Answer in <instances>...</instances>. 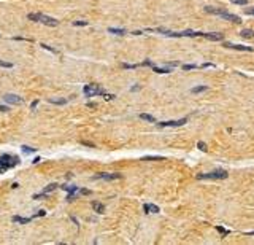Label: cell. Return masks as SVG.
Listing matches in <instances>:
<instances>
[{"label":"cell","mask_w":254,"mask_h":245,"mask_svg":"<svg viewBox=\"0 0 254 245\" xmlns=\"http://www.w3.org/2000/svg\"><path fill=\"white\" fill-rule=\"evenodd\" d=\"M207 89H208V86H195V88L190 89V93L197 94V93H203V91H207Z\"/></svg>","instance_id":"cell-20"},{"label":"cell","mask_w":254,"mask_h":245,"mask_svg":"<svg viewBox=\"0 0 254 245\" xmlns=\"http://www.w3.org/2000/svg\"><path fill=\"white\" fill-rule=\"evenodd\" d=\"M225 48H232V50H238V51H254V48L251 46H243V45H234V43H224Z\"/></svg>","instance_id":"cell-9"},{"label":"cell","mask_w":254,"mask_h":245,"mask_svg":"<svg viewBox=\"0 0 254 245\" xmlns=\"http://www.w3.org/2000/svg\"><path fill=\"white\" fill-rule=\"evenodd\" d=\"M92 208L95 210L97 213H105V205L102 204V202H97V201H94V202H92Z\"/></svg>","instance_id":"cell-13"},{"label":"cell","mask_w":254,"mask_h":245,"mask_svg":"<svg viewBox=\"0 0 254 245\" xmlns=\"http://www.w3.org/2000/svg\"><path fill=\"white\" fill-rule=\"evenodd\" d=\"M108 32L110 33H115V35H124L125 30L124 29H119V27H108Z\"/></svg>","instance_id":"cell-16"},{"label":"cell","mask_w":254,"mask_h":245,"mask_svg":"<svg viewBox=\"0 0 254 245\" xmlns=\"http://www.w3.org/2000/svg\"><path fill=\"white\" fill-rule=\"evenodd\" d=\"M81 145H84V146H89V148H95V145H94V143H91V142H84V140L81 142Z\"/></svg>","instance_id":"cell-32"},{"label":"cell","mask_w":254,"mask_h":245,"mask_svg":"<svg viewBox=\"0 0 254 245\" xmlns=\"http://www.w3.org/2000/svg\"><path fill=\"white\" fill-rule=\"evenodd\" d=\"M63 188V190H67V191H72L73 194H75V191H78V188H76V186H62Z\"/></svg>","instance_id":"cell-28"},{"label":"cell","mask_w":254,"mask_h":245,"mask_svg":"<svg viewBox=\"0 0 254 245\" xmlns=\"http://www.w3.org/2000/svg\"><path fill=\"white\" fill-rule=\"evenodd\" d=\"M232 3H237V5H246L248 0H232Z\"/></svg>","instance_id":"cell-30"},{"label":"cell","mask_w":254,"mask_h":245,"mask_svg":"<svg viewBox=\"0 0 254 245\" xmlns=\"http://www.w3.org/2000/svg\"><path fill=\"white\" fill-rule=\"evenodd\" d=\"M91 193H92V191H91V190H84V188H83V190H81V194H83V196H89Z\"/></svg>","instance_id":"cell-35"},{"label":"cell","mask_w":254,"mask_h":245,"mask_svg":"<svg viewBox=\"0 0 254 245\" xmlns=\"http://www.w3.org/2000/svg\"><path fill=\"white\" fill-rule=\"evenodd\" d=\"M122 175L121 173H118V172H115V173H97V175H94L92 177V180H97V178H100V180H119Z\"/></svg>","instance_id":"cell-6"},{"label":"cell","mask_w":254,"mask_h":245,"mask_svg":"<svg viewBox=\"0 0 254 245\" xmlns=\"http://www.w3.org/2000/svg\"><path fill=\"white\" fill-rule=\"evenodd\" d=\"M216 229L221 233V236H227V234H229V231L225 229V228H222V226H216Z\"/></svg>","instance_id":"cell-24"},{"label":"cell","mask_w":254,"mask_h":245,"mask_svg":"<svg viewBox=\"0 0 254 245\" xmlns=\"http://www.w3.org/2000/svg\"><path fill=\"white\" fill-rule=\"evenodd\" d=\"M187 120L186 118H183V120H178V121H164V123H157L159 128H178V126H183L186 124Z\"/></svg>","instance_id":"cell-7"},{"label":"cell","mask_w":254,"mask_h":245,"mask_svg":"<svg viewBox=\"0 0 254 245\" xmlns=\"http://www.w3.org/2000/svg\"><path fill=\"white\" fill-rule=\"evenodd\" d=\"M0 67H5V68H11L13 64L11 62H5V61H0Z\"/></svg>","instance_id":"cell-25"},{"label":"cell","mask_w":254,"mask_h":245,"mask_svg":"<svg viewBox=\"0 0 254 245\" xmlns=\"http://www.w3.org/2000/svg\"><path fill=\"white\" fill-rule=\"evenodd\" d=\"M103 97H105V99H107V100L115 99V96H113V94H107V93H103Z\"/></svg>","instance_id":"cell-33"},{"label":"cell","mask_w":254,"mask_h":245,"mask_svg":"<svg viewBox=\"0 0 254 245\" xmlns=\"http://www.w3.org/2000/svg\"><path fill=\"white\" fill-rule=\"evenodd\" d=\"M143 210H145L146 213H159V207L154 205V204H145Z\"/></svg>","instance_id":"cell-12"},{"label":"cell","mask_w":254,"mask_h":245,"mask_svg":"<svg viewBox=\"0 0 254 245\" xmlns=\"http://www.w3.org/2000/svg\"><path fill=\"white\" fill-rule=\"evenodd\" d=\"M41 46H43V48H45V50H48V51H51V53H57V51H56V50H53V48H51V46H48V45H45V43H43V45H41Z\"/></svg>","instance_id":"cell-34"},{"label":"cell","mask_w":254,"mask_h":245,"mask_svg":"<svg viewBox=\"0 0 254 245\" xmlns=\"http://www.w3.org/2000/svg\"><path fill=\"white\" fill-rule=\"evenodd\" d=\"M0 111H8V107H5V105H0Z\"/></svg>","instance_id":"cell-37"},{"label":"cell","mask_w":254,"mask_h":245,"mask_svg":"<svg viewBox=\"0 0 254 245\" xmlns=\"http://www.w3.org/2000/svg\"><path fill=\"white\" fill-rule=\"evenodd\" d=\"M153 70L156 73H170L172 70H170V67H165V68H160V67H156V65H153Z\"/></svg>","instance_id":"cell-17"},{"label":"cell","mask_w":254,"mask_h":245,"mask_svg":"<svg viewBox=\"0 0 254 245\" xmlns=\"http://www.w3.org/2000/svg\"><path fill=\"white\" fill-rule=\"evenodd\" d=\"M3 100L6 103H11V105H19V103H22V97H19L16 94H5Z\"/></svg>","instance_id":"cell-8"},{"label":"cell","mask_w":254,"mask_h":245,"mask_svg":"<svg viewBox=\"0 0 254 245\" xmlns=\"http://www.w3.org/2000/svg\"><path fill=\"white\" fill-rule=\"evenodd\" d=\"M138 64H122V68H137Z\"/></svg>","instance_id":"cell-29"},{"label":"cell","mask_w":254,"mask_h":245,"mask_svg":"<svg viewBox=\"0 0 254 245\" xmlns=\"http://www.w3.org/2000/svg\"><path fill=\"white\" fill-rule=\"evenodd\" d=\"M0 164H2V167H3L5 170L6 169H11L13 166L18 164V158L11 156V155H2V156H0Z\"/></svg>","instance_id":"cell-5"},{"label":"cell","mask_w":254,"mask_h":245,"mask_svg":"<svg viewBox=\"0 0 254 245\" xmlns=\"http://www.w3.org/2000/svg\"><path fill=\"white\" fill-rule=\"evenodd\" d=\"M192 68H197L195 64H184L183 65V70H192Z\"/></svg>","instance_id":"cell-26"},{"label":"cell","mask_w":254,"mask_h":245,"mask_svg":"<svg viewBox=\"0 0 254 245\" xmlns=\"http://www.w3.org/2000/svg\"><path fill=\"white\" fill-rule=\"evenodd\" d=\"M246 13H248V15H254V8H249V10L246 11Z\"/></svg>","instance_id":"cell-40"},{"label":"cell","mask_w":254,"mask_h":245,"mask_svg":"<svg viewBox=\"0 0 254 245\" xmlns=\"http://www.w3.org/2000/svg\"><path fill=\"white\" fill-rule=\"evenodd\" d=\"M143 161H162V156H145Z\"/></svg>","instance_id":"cell-22"},{"label":"cell","mask_w":254,"mask_h":245,"mask_svg":"<svg viewBox=\"0 0 254 245\" xmlns=\"http://www.w3.org/2000/svg\"><path fill=\"white\" fill-rule=\"evenodd\" d=\"M45 215H46V210H40V212H38V213H35L32 218H37V216H45Z\"/></svg>","instance_id":"cell-31"},{"label":"cell","mask_w":254,"mask_h":245,"mask_svg":"<svg viewBox=\"0 0 254 245\" xmlns=\"http://www.w3.org/2000/svg\"><path fill=\"white\" fill-rule=\"evenodd\" d=\"M40 161H41V159H40V158H35V159H33V161H32V163H33V164H38V163H40Z\"/></svg>","instance_id":"cell-39"},{"label":"cell","mask_w":254,"mask_h":245,"mask_svg":"<svg viewBox=\"0 0 254 245\" xmlns=\"http://www.w3.org/2000/svg\"><path fill=\"white\" fill-rule=\"evenodd\" d=\"M68 100L67 99H49V103H54V105H65Z\"/></svg>","instance_id":"cell-19"},{"label":"cell","mask_w":254,"mask_h":245,"mask_svg":"<svg viewBox=\"0 0 254 245\" xmlns=\"http://www.w3.org/2000/svg\"><path fill=\"white\" fill-rule=\"evenodd\" d=\"M37 105H38V102H37V100H35V102H32V103H30V108L33 110L35 107H37Z\"/></svg>","instance_id":"cell-38"},{"label":"cell","mask_w":254,"mask_h":245,"mask_svg":"<svg viewBox=\"0 0 254 245\" xmlns=\"http://www.w3.org/2000/svg\"><path fill=\"white\" fill-rule=\"evenodd\" d=\"M57 186H59L57 183H51V185H48V186L45 188V190L41 191V193H45V194H49L51 191H54V190H56V188H57Z\"/></svg>","instance_id":"cell-18"},{"label":"cell","mask_w":254,"mask_h":245,"mask_svg":"<svg viewBox=\"0 0 254 245\" xmlns=\"http://www.w3.org/2000/svg\"><path fill=\"white\" fill-rule=\"evenodd\" d=\"M142 65H146V67H153L154 64H153V62H151V61H145V62H143V64H142Z\"/></svg>","instance_id":"cell-36"},{"label":"cell","mask_w":254,"mask_h":245,"mask_svg":"<svg viewBox=\"0 0 254 245\" xmlns=\"http://www.w3.org/2000/svg\"><path fill=\"white\" fill-rule=\"evenodd\" d=\"M33 218L29 216V218H24V216H13V223H19V225H29Z\"/></svg>","instance_id":"cell-11"},{"label":"cell","mask_w":254,"mask_h":245,"mask_svg":"<svg viewBox=\"0 0 254 245\" xmlns=\"http://www.w3.org/2000/svg\"><path fill=\"white\" fill-rule=\"evenodd\" d=\"M205 11L207 13H211V15H218L227 21H232V23H242V19H240L237 15H232L229 11H224V10H219V8H213V6H205Z\"/></svg>","instance_id":"cell-1"},{"label":"cell","mask_w":254,"mask_h":245,"mask_svg":"<svg viewBox=\"0 0 254 245\" xmlns=\"http://www.w3.org/2000/svg\"><path fill=\"white\" fill-rule=\"evenodd\" d=\"M197 146H199V150H202V151H207L208 148H207V143H203V142H199L197 143Z\"/></svg>","instance_id":"cell-27"},{"label":"cell","mask_w":254,"mask_h":245,"mask_svg":"<svg viewBox=\"0 0 254 245\" xmlns=\"http://www.w3.org/2000/svg\"><path fill=\"white\" fill-rule=\"evenodd\" d=\"M21 150H22V153H26V155H30V153H33L37 148H32V146H27V145H22L21 146Z\"/></svg>","instance_id":"cell-21"},{"label":"cell","mask_w":254,"mask_h":245,"mask_svg":"<svg viewBox=\"0 0 254 245\" xmlns=\"http://www.w3.org/2000/svg\"><path fill=\"white\" fill-rule=\"evenodd\" d=\"M227 172L219 169V170H215V172H208V173H199L197 175V178L199 180H224L227 178Z\"/></svg>","instance_id":"cell-3"},{"label":"cell","mask_w":254,"mask_h":245,"mask_svg":"<svg viewBox=\"0 0 254 245\" xmlns=\"http://www.w3.org/2000/svg\"><path fill=\"white\" fill-rule=\"evenodd\" d=\"M140 120L148 121V123H156V118H154L153 115H148V113H142L140 115Z\"/></svg>","instance_id":"cell-15"},{"label":"cell","mask_w":254,"mask_h":245,"mask_svg":"<svg viewBox=\"0 0 254 245\" xmlns=\"http://www.w3.org/2000/svg\"><path fill=\"white\" fill-rule=\"evenodd\" d=\"M89 23L88 21H75L73 23V26H76V27H84V26H88Z\"/></svg>","instance_id":"cell-23"},{"label":"cell","mask_w":254,"mask_h":245,"mask_svg":"<svg viewBox=\"0 0 254 245\" xmlns=\"http://www.w3.org/2000/svg\"><path fill=\"white\" fill-rule=\"evenodd\" d=\"M240 35H242L243 38H254V30H251V29H243L242 32H240Z\"/></svg>","instance_id":"cell-14"},{"label":"cell","mask_w":254,"mask_h":245,"mask_svg":"<svg viewBox=\"0 0 254 245\" xmlns=\"http://www.w3.org/2000/svg\"><path fill=\"white\" fill-rule=\"evenodd\" d=\"M105 91L102 88H98L97 85H86L83 88V94L86 97H95V96H103Z\"/></svg>","instance_id":"cell-4"},{"label":"cell","mask_w":254,"mask_h":245,"mask_svg":"<svg viewBox=\"0 0 254 245\" xmlns=\"http://www.w3.org/2000/svg\"><path fill=\"white\" fill-rule=\"evenodd\" d=\"M200 37H205L208 40H213V41H219L224 38L222 33H205V32H200Z\"/></svg>","instance_id":"cell-10"},{"label":"cell","mask_w":254,"mask_h":245,"mask_svg":"<svg viewBox=\"0 0 254 245\" xmlns=\"http://www.w3.org/2000/svg\"><path fill=\"white\" fill-rule=\"evenodd\" d=\"M27 18H29L30 21H40V23H43L49 27H57L59 26V21L57 19H54L51 16H45V15H40V13H29L27 15Z\"/></svg>","instance_id":"cell-2"}]
</instances>
